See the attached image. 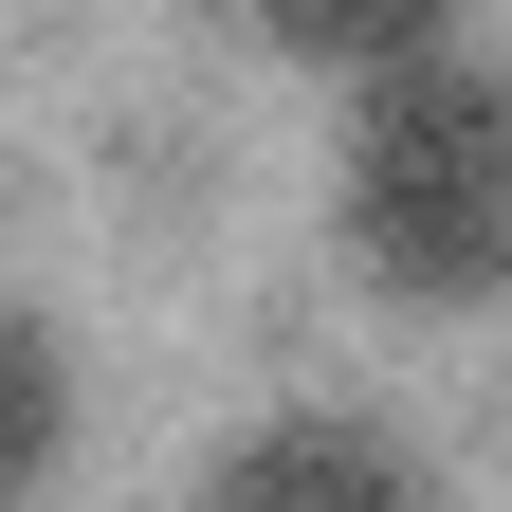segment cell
I'll list each match as a JSON object with an SVG mask.
<instances>
[{
  "label": "cell",
  "instance_id": "1",
  "mask_svg": "<svg viewBox=\"0 0 512 512\" xmlns=\"http://www.w3.org/2000/svg\"><path fill=\"white\" fill-rule=\"evenodd\" d=\"M330 220H348L366 275L421 293V311L512 293V74L494 55H403V74H366Z\"/></svg>",
  "mask_w": 512,
  "mask_h": 512
},
{
  "label": "cell",
  "instance_id": "2",
  "mask_svg": "<svg viewBox=\"0 0 512 512\" xmlns=\"http://www.w3.org/2000/svg\"><path fill=\"white\" fill-rule=\"evenodd\" d=\"M202 512H421V476H403V439H366V421H256Z\"/></svg>",
  "mask_w": 512,
  "mask_h": 512
},
{
  "label": "cell",
  "instance_id": "3",
  "mask_svg": "<svg viewBox=\"0 0 512 512\" xmlns=\"http://www.w3.org/2000/svg\"><path fill=\"white\" fill-rule=\"evenodd\" d=\"M275 55L311 74H403V55H458V0H238Z\"/></svg>",
  "mask_w": 512,
  "mask_h": 512
},
{
  "label": "cell",
  "instance_id": "4",
  "mask_svg": "<svg viewBox=\"0 0 512 512\" xmlns=\"http://www.w3.org/2000/svg\"><path fill=\"white\" fill-rule=\"evenodd\" d=\"M37 458H55V348L19 330V311H0V494H19Z\"/></svg>",
  "mask_w": 512,
  "mask_h": 512
}]
</instances>
